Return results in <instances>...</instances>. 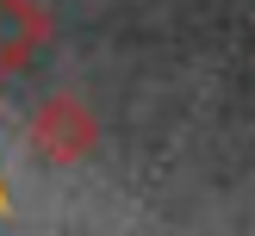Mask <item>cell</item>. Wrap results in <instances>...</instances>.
I'll return each mask as SVG.
<instances>
[{
	"label": "cell",
	"instance_id": "obj_1",
	"mask_svg": "<svg viewBox=\"0 0 255 236\" xmlns=\"http://www.w3.org/2000/svg\"><path fill=\"white\" fill-rule=\"evenodd\" d=\"M25 143H31V156L50 161V168H75V161L94 156L100 124H94V112H87V99L50 93L44 106L31 112V124H25Z\"/></svg>",
	"mask_w": 255,
	"mask_h": 236
}]
</instances>
